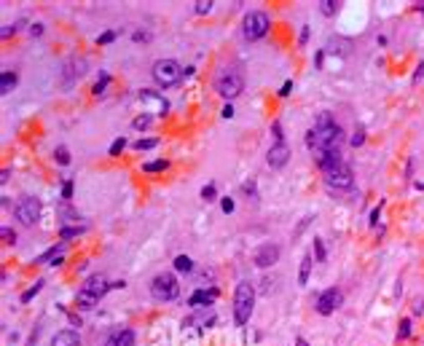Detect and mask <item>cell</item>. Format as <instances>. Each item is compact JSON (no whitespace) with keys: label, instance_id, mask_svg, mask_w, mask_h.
Instances as JSON below:
<instances>
[{"label":"cell","instance_id":"cell-1","mask_svg":"<svg viewBox=\"0 0 424 346\" xmlns=\"http://www.w3.org/2000/svg\"><path fill=\"white\" fill-rule=\"evenodd\" d=\"M108 292H110V282H108V277H105V274H91V277H86L83 284H81V290H78V295H75L78 311L94 309V306L99 303V298H105Z\"/></svg>","mask_w":424,"mask_h":346},{"label":"cell","instance_id":"cell-2","mask_svg":"<svg viewBox=\"0 0 424 346\" xmlns=\"http://www.w3.org/2000/svg\"><path fill=\"white\" fill-rule=\"evenodd\" d=\"M344 142V129L339 124L322 126V129H309L306 132V148L311 153H330V150H341Z\"/></svg>","mask_w":424,"mask_h":346},{"label":"cell","instance_id":"cell-3","mask_svg":"<svg viewBox=\"0 0 424 346\" xmlns=\"http://www.w3.org/2000/svg\"><path fill=\"white\" fill-rule=\"evenodd\" d=\"M255 295H258V290L250 279H242V282L236 284V290H234V322L239 325V328H244V325L250 322V317H253Z\"/></svg>","mask_w":424,"mask_h":346},{"label":"cell","instance_id":"cell-4","mask_svg":"<svg viewBox=\"0 0 424 346\" xmlns=\"http://www.w3.org/2000/svg\"><path fill=\"white\" fill-rule=\"evenodd\" d=\"M150 75H153L158 89H172V86H177L183 81L185 70L180 68V62H175V59H156L153 68H150Z\"/></svg>","mask_w":424,"mask_h":346},{"label":"cell","instance_id":"cell-5","mask_svg":"<svg viewBox=\"0 0 424 346\" xmlns=\"http://www.w3.org/2000/svg\"><path fill=\"white\" fill-rule=\"evenodd\" d=\"M180 295V282H177L175 271H158V274L150 279V298L153 301H175Z\"/></svg>","mask_w":424,"mask_h":346},{"label":"cell","instance_id":"cell-6","mask_svg":"<svg viewBox=\"0 0 424 346\" xmlns=\"http://www.w3.org/2000/svg\"><path fill=\"white\" fill-rule=\"evenodd\" d=\"M269 27H271V16L266 11H250L244 14V22H242V38L244 41H261V38L269 35Z\"/></svg>","mask_w":424,"mask_h":346},{"label":"cell","instance_id":"cell-7","mask_svg":"<svg viewBox=\"0 0 424 346\" xmlns=\"http://www.w3.org/2000/svg\"><path fill=\"white\" fill-rule=\"evenodd\" d=\"M215 91L226 99V102H231V99H236L244 91V75L234 68L223 70L220 75L215 78Z\"/></svg>","mask_w":424,"mask_h":346},{"label":"cell","instance_id":"cell-8","mask_svg":"<svg viewBox=\"0 0 424 346\" xmlns=\"http://www.w3.org/2000/svg\"><path fill=\"white\" fill-rule=\"evenodd\" d=\"M325 188L330 194H336V191H352L354 188V172L352 166L344 161L341 166H336V169L325 172Z\"/></svg>","mask_w":424,"mask_h":346},{"label":"cell","instance_id":"cell-9","mask_svg":"<svg viewBox=\"0 0 424 346\" xmlns=\"http://www.w3.org/2000/svg\"><path fill=\"white\" fill-rule=\"evenodd\" d=\"M14 217L24 228H32V225L41 220V202H38L35 196H22L14 204Z\"/></svg>","mask_w":424,"mask_h":346},{"label":"cell","instance_id":"cell-10","mask_svg":"<svg viewBox=\"0 0 424 346\" xmlns=\"http://www.w3.org/2000/svg\"><path fill=\"white\" fill-rule=\"evenodd\" d=\"M83 72H86V59L83 57L65 59L62 70H59V86H62V89H72V86L81 81Z\"/></svg>","mask_w":424,"mask_h":346},{"label":"cell","instance_id":"cell-11","mask_svg":"<svg viewBox=\"0 0 424 346\" xmlns=\"http://www.w3.org/2000/svg\"><path fill=\"white\" fill-rule=\"evenodd\" d=\"M137 99L142 102V113H150V116H158V118H164L169 113V102L164 99L158 91H153V89H142L140 94H137Z\"/></svg>","mask_w":424,"mask_h":346},{"label":"cell","instance_id":"cell-12","mask_svg":"<svg viewBox=\"0 0 424 346\" xmlns=\"http://www.w3.org/2000/svg\"><path fill=\"white\" fill-rule=\"evenodd\" d=\"M341 303H344V292L339 287H328V290H322L320 295H317L314 309H317V314H320V317H330Z\"/></svg>","mask_w":424,"mask_h":346},{"label":"cell","instance_id":"cell-13","mask_svg":"<svg viewBox=\"0 0 424 346\" xmlns=\"http://www.w3.org/2000/svg\"><path fill=\"white\" fill-rule=\"evenodd\" d=\"M280 255H282V247H280V244L266 242V244H261V247L255 250L253 263L258 266V269H271L274 263H280Z\"/></svg>","mask_w":424,"mask_h":346},{"label":"cell","instance_id":"cell-14","mask_svg":"<svg viewBox=\"0 0 424 346\" xmlns=\"http://www.w3.org/2000/svg\"><path fill=\"white\" fill-rule=\"evenodd\" d=\"M290 161V148L287 142H274L266 153V164L271 166V169H282L284 164Z\"/></svg>","mask_w":424,"mask_h":346},{"label":"cell","instance_id":"cell-15","mask_svg":"<svg viewBox=\"0 0 424 346\" xmlns=\"http://www.w3.org/2000/svg\"><path fill=\"white\" fill-rule=\"evenodd\" d=\"M220 295V290L217 287H210V290H196V292H191L188 295V306L191 309H210L212 303H215V298Z\"/></svg>","mask_w":424,"mask_h":346},{"label":"cell","instance_id":"cell-16","mask_svg":"<svg viewBox=\"0 0 424 346\" xmlns=\"http://www.w3.org/2000/svg\"><path fill=\"white\" fill-rule=\"evenodd\" d=\"M135 341H137V336H135L132 328H118V330L110 333L108 341H105L102 346H135Z\"/></svg>","mask_w":424,"mask_h":346},{"label":"cell","instance_id":"cell-17","mask_svg":"<svg viewBox=\"0 0 424 346\" xmlns=\"http://www.w3.org/2000/svg\"><path fill=\"white\" fill-rule=\"evenodd\" d=\"M51 346H81V336L75 330H59L51 338Z\"/></svg>","mask_w":424,"mask_h":346},{"label":"cell","instance_id":"cell-18","mask_svg":"<svg viewBox=\"0 0 424 346\" xmlns=\"http://www.w3.org/2000/svg\"><path fill=\"white\" fill-rule=\"evenodd\" d=\"M314 266V252H303L301 266H298V284H309V274Z\"/></svg>","mask_w":424,"mask_h":346},{"label":"cell","instance_id":"cell-19","mask_svg":"<svg viewBox=\"0 0 424 346\" xmlns=\"http://www.w3.org/2000/svg\"><path fill=\"white\" fill-rule=\"evenodd\" d=\"M19 83V75L14 70H3V75H0V94H11V91L16 89Z\"/></svg>","mask_w":424,"mask_h":346},{"label":"cell","instance_id":"cell-20","mask_svg":"<svg viewBox=\"0 0 424 346\" xmlns=\"http://www.w3.org/2000/svg\"><path fill=\"white\" fill-rule=\"evenodd\" d=\"M62 252H65V242H59V244H54V247H49V250H46L43 255H38L32 263H51L54 258H59V255H62Z\"/></svg>","mask_w":424,"mask_h":346},{"label":"cell","instance_id":"cell-21","mask_svg":"<svg viewBox=\"0 0 424 346\" xmlns=\"http://www.w3.org/2000/svg\"><path fill=\"white\" fill-rule=\"evenodd\" d=\"M81 234H86V225H62V228H59V239H62V242L75 239V236H81Z\"/></svg>","mask_w":424,"mask_h":346},{"label":"cell","instance_id":"cell-22","mask_svg":"<svg viewBox=\"0 0 424 346\" xmlns=\"http://www.w3.org/2000/svg\"><path fill=\"white\" fill-rule=\"evenodd\" d=\"M172 266H175V271H180V274H191V271H194V261H191L188 255H177L175 261H172Z\"/></svg>","mask_w":424,"mask_h":346},{"label":"cell","instance_id":"cell-23","mask_svg":"<svg viewBox=\"0 0 424 346\" xmlns=\"http://www.w3.org/2000/svg\"><path fill=\"white\" fill-rule=\"evenodd\" d=\"M167 169H169L167 158H156V161H145L142 164V172H148V175H153V172H167Z\"/></svg>","mask_w":424,"mask_h":346},{"label":"cell","instance_id":"cell-24","mask_svg":"<svg viewBox=\"0 0 424 346\" xmlns=\"http://www.w3.org/2000/svg\"><path fill=\"white\" fill-rule=\"evenodd\" d=\"M150 124H153V116H150V113H140V116H135V121H132V129L145 132V129H150Z\"/></svg>","mask_w":424,"mask_h":346},{"label":"cell","instance_id":"cell-25","mask_svg":"<svg viewBox=\"0 0 424 346\" xmlns=\"http://www.w3.org/2000/svg\"><path fill=\"white\" fill-rule=\"evenodd\" d=\"M43 284H46V279H38V282H35V284H32V287H27V290H24V292H22V295H19V301H22V303H30V301H32V298H35V295H38V292H41V290H43Z\"/></svg>","mask_w":424,"mask_h":346},{"label":"cell","instance_id":"cell-26","mask_svg":"<svg viewBox=\"0 0 424 346\" xmlns=\"http://www.w3.org/2000/svg\"><path fill=\"white\" fill-rule=\"evenodd\" d=\"M108 83H110V75L102 70V72H99V78H97V83L91 86V94H94V97H102L105 89H108Z\"/></svg>","mask_w":424,"mask_h":346},{"label":"cell","instance_id":"cell-27","mask_svg":"<svg viewBox=\"0 0 424 346\" xmlns=\"http://www.w3.org/2000/svg\"><path fill=\"white\" fill-rule=\"evenodd\" d=\"M314 261L317 263H325L328 261V247H325V242H322L320 236H314Z\"/></svg>","mask_w":424,"mask_h":346},{"label":"cell","instance_id":"cell-28","mask_svg":"<svg viewBox=\"0 0 424 346\" xmlns=\"http://www.w3.org/2000/svg\"><path fill=\"white\" fill-rule=\"evenodd\" d=\"M411 333H414V322H411L408 317L400 319V328H397V341H408Z\"/></svg>","mask_w":424,"mask_h":346},{"label":"cell","instance_id":"cell-29","mask_svg":"<svg viewBox=\"0 0 424 346\" xmlns=\"http://www.w3.org/2000/svg\"><path fill=\"white\" fill-rule=\"evenodd\" d=\"M54 161H57L59 166H68V164L72 161V158H70V150L65 148V145H57V148H54Z\"/></svg>","mask_w":424,"mask_h":346},{"label":"cell","instance_id":"cell-30","mask_svg":"<svg viewBox=\"0 0 424 346\" xmlns=\"http://www.w3.org/2000/svg\"><path fill=\"white\" fill-rule=\"evenodd\" d=\"M330 124H336V118L330 116L328 110H322V113H317V118H314V124H311V129H322V126H330Z\"/></svg>","mask_w":424,"mask_h":346},{"label":"cell","instance_id":"cell-31","mask_svg":"<svg viewBox=\"0 0 424 346\" xmlns=\"http://www.w3.org/2000/svg\"><path fill=\"white\" fill-rule=\"evenodd\" d=\"M156 145H158V139L156 137H142V139H137V142L135 145H132V148H135V150H153L156 148Z\"/></svg>","mask_w":424,"mask_h":346},{"label":"cell","instance_id":"cell-32","mask_svg":"<svg viewBox=\"0 0 424 346\" xmlns=\"http://www.w3.org/2000/svg\"><path fill=\"white\" fill-rule=\"evenodd\" d=\"M199 196H202V202H217V188H215V183H207V185H204V188H202V194H199Z\"/></svg>","mask_w":424,"mask_h":346},{"label":"cell","instance_id":"cell-33","mask_svg":"<svg viewBox=\"0 0 424 346\" xmlns=\"http://www.w3.org/2000/svg\"><path fill=\"white\" fill-rule=\"evenodd\" d=\"M271 137H274V142H284V129H282V121H280V118H274V121H271Z\"/></svg>","mask_w":424,"mask_h":346},{"label":"cell","instance_id":"cell-34","mask_svg":"<svg viewBox=\"0 0 424 346\" xmlns=\"http://www.w3.org/2000/svg\"><path fill=\"white\" fill-rule=\"evenodd\" d=\"M349 142H352V148H360V145H365V126H357L354 135L349 137Z\"/></svg>","mask_w":424,"mask_h":346},{"label":"cell","instance_id":"cell-35","mask_svg":"<svg viewBox=\"0 0 424 346\" xmlns=\"http://www.w3.org/2000/svg\"><path fill=\"white\" fill-rule=\"evenodd\" d=\"M336 11H339V3H336V0H322L320 3V14L322 16H333Z\"/></svg>","mask_w":424,"mask_h":346},{"label":"cell","instance_id":"cell-36","mask_svg":"<svg viewBox=\"0 0 424 346\" xmlns=\"http://www.w3.org/2000/svg\"><path fill=\"white\" fill-rule=\"evenodd\" d=\"M212 5H215L212 0H196V3H194V14H199V16L210 14V11H212Z\"/></svg>","mask_w":424,"mask_h":346},{"label":"cell","instance_id":"cell-37","mask_svg":"<svg viewBox=\"0 0 424 346\" xmlns=\"http://www.w3.org/2000/svg\"><path fill=\"white\" fill-rule=\"evenodd\" d=\"M0 236H3V244H16V231L11 228V225H3V228H0Z\"/></svg>","mask_w":424,"mask_h":346},{"label":"cell","instance_id":"cell-38","mask_svg":"<svg viewBox=\"0 0 424 346\" xmlns=\"http://www.w3.org/2000/svg\"><path fill=\"white\" fill-rule=\"evenodd\" d=\"M118 38V30H105L102 35H97V46H108Z\"/></svg>","mask_w":424,"mask_h":346},{"label":"cell","instance_id":"cell-39","mask_svg":"<svg viewBox=\"0 0 424 346\" xmlns=\"http://www.w3.org/2000/svg\"><path fill=\"white\" fill-rule=\"evenodd\" d=\"M124 148H127V137H118V139H113V145H110L108 156H121Z\"/></svg>","mask_w":424,"mask_h":346},{"label":"cell","instance_id":"cell-40","mask_svg":"<svg viewBox=\"0 0 424 346\" xmlns=\"http://www.w3.org/2000/svg\"><path fill=\"white\" fill-rule=\"evenodd\" d=\"M72 188H75L72 177H68V180H62V202H70V199H72Z\"/></svg>","mask_w":424,"mask_h":346},{"label":"cell","instance_id":"cell-41","mask_svg":"<svg viewBox=\"0 0 424 346\" xmlns=\"http://www.w3.org/2000/svg\"><path fill=\"white\" fill-rule=\"evenodd\" d=\"M258 290H261L263 295H271V292H274V279H271V277H263L261 279V287H258Z\"/></svg>","mask_w":424,"mask_h":346},{"label":"cell","instance_id":"cell-42","mask_svg":"<svg viewBox=\"0 0 424 346\" xmlns=\"http://www.w3.org/2000/svg\"><path fill=\"white\" fill-rule=\"evenodd\" d=\"M22 24H24V22H16V24H5V27H3V32H0V35H3V41H5V38H11V35H16Z\"/></svg>","mask_w":424,"mask_h":346},{"label":"cell","instance_id":"cell-43","mask_svg":"<svg viewBox=\"0 0 424 346\" xmlns=\"http://www.w3.org/2000/svg\"><path fill=\"white\" fill-rule=\"evenodd\" d=\"M411 311H414V317H422V314H424V298L416 295L414 303H411Z\"/></svg>","mask_w":424,"mask_h":346},{"label":"cell","instance_id":"cell-44","mask_svg":"<svg viewBox=\"0 0 424 346\" xmlns=\"http://www.w3.org/2000/svg\"><path fill=\"white\" fill-rule=\"evenodd\" d=\"M68 322H70V328H83V319L78 311H68Z\"/></svg>","mask_w":424,"mask_h":346},{"label":"cell","instance_id":"cell-45","mask_svg":"<svg viewBox=\"0 0 424 346\" xmlns=\"http://www.w3.org/2000/svg\"><path fill=\"white\" fill-rule=\"evenodd\" d=\"M381 207H384V204H379V207L370 209V215H368V225H370V228H373V225L379 223V217H381Z\"/></svg>","mask_w":424,"mask_h":346},{"label":"cell","instance_id":"cell-46","mask_svg":"<svg viewBox=\"0 0 424 346\" xmlns=\"http://www.w3.org/2000/svg\"><path fill=\"white\" fill-rule=\"evenodd\" d=\"M234 207H236V204H234V199H231V196H223V199H220V209L226 212V215H231V212H234Z\"/></svg>","mask_w":424,"mask_h":346},{"label":"cell","instance_id":"cell-47","mask_svg":"<svg viewBox=\"0 0 424 346\" xmlns=\"http://www.w3.org/2000/svg\"><path fill=\"white\" fill-rule=\"evenodd\" d=\"M242 191H244V194H247L250 199H253V202H258V191H255V183H253V180L244 183V185H242Z\"/></svg>","mask_w":424,"mask_h":346},{"label":"cell","instance_id":"cell-48","mask_svg":"<svg viewBox=\"0 0 424 346\" xmlns=\"http://www.w3.org/2000/svg\"><path fill=\"white\" fill-rule=\"evenodd\" d=\"M132 41H135V43H145V41H150V32H145V30H135V32H132Z\"/></svg>","mask_w":424,"mask_h":346},{"label":"cell","instance_id":"cell-49","mask_svg":"<svg viewBox=\"0 0 424 346\" xmlns=\"http://www.w3.org/2000/svg\"><path fill=\"white\" fill-rule=\"evenodd\" d=\"M290 91H293V81H284V83L280 86V91H277V94L284 99V97H290Z\"/></svg>","mask_w":424,"mask_h":346},{"label":"cell","instance_id":"cell-50","mask_svg":"<svg viewBox=\"0 0 424 346\" xmlns=\"http://www.w3.org/2000/svg\"><path fill=\"white\" fill-rule=\"evenodd\" d=\"M309 43V24L301 27V35H298V46H306Z\"/></svg>","mask_w":424,"mask_h":346},{"label":"cell","instance_id":"cell-51","mask_svg":"<svg viewBox=\"0 0 424 346\" xmlns=\"http://www.w3.org/2000/svg\"><path fill=\"white\" fill-rule=\"evenodd\" d=\"M422 78H424V62H419V65H416V72H414V78H411V81H414V83H419Z\"/></svg>","mask_w":424,"mask_h":346},{"label":"cell","instance_id":"cell-52","mask_svg":"<svg viewBox=\"0 0 424 346\" xmlns=\"http://www.w3.org/2000/svg\"><path fill=\"white\" fill-rule=\"evenodd\" d=\"M309 223H311V217H303V220H301V223H298V228L293 231V239H298V236H301V231H303V228H306V225H309Z\"/></svg>","mask_w":424,"mask_h":346},{"label":"cell","instance_id":"cell-53","mask_svg":"<svg viewBox=\"0 0 424 346\" xmlns=\"http://www.w3.org/2000/svg\"><path fill=\"white\" fill-rule=\"evenodd\" d=\"M220 116L223 118H234V105L226 102V105H223V110H220Z\"/></svg>","mask_w":424,"mask_h":346},{"label":"cell","instance_id":"cell-54","mask_svg":"<svg viewBox=\"0 0 424 346\" xmlns=\"http://www.w3.org/2000/svg\"><path fill=\"white\" fill-rule=\"evenodd\" d=\"M38 336H41V328H32V333H30V338H27V344H24V346H35Z\"/></svg>","mask_w":424,"mask_h":346},{"label":"cell","instance_id":"cell-55","mask_svg":"<svg viewBox=\"0 0 424 346\" xmlns=\"http://www.w3.org/2000/svg\"><path fill=\"white\" fill-rule=\"evenodd\" d=\"M30 35L32 38H41L43 35V24H32V27H30Z\"/></svg>","mask_w":424,"mask_h":346},{"label":"cell","instance_id":"cell-56","mask_svg":"<svg viewBox=\"0 0 424 346\" xmlns=\"http://www.w3.org/2000/svg\"><path fill=\"white\" fill-rule=\"evenodd\" d=\"M414 158H408V164H406V180H411V177H414Z\"/></svg>","mask_w":424,"mask_h":346},{"label":"cell","instance_id":"cell-57","mask_svg":"<svg viewBox=\"0 0 424 346\" xmlns=\"http://www.w3.org/2000/svg\"><path fill=\"white\" fill-rule=\"evenodd\" d=\"M127 287V282L124 279H116V282H110V290H124Z\"/></svg>","mask_w":424,"mask_h":346},{"label":"cell","instance_id":"cell-58","mask_svg":"<svg viewBox=\"0 0 424 346\" xmlns=\"http://www.w3.org/2000/svg\"><path fill=\"white\" fill-rule=\"evenodd\" d=\"M8 180H11V169L5 166V169H3V175H0V183H8Z\"/></svg>","mask_w":424,"mask_h":346},{"label":"cell","instance_id":"cell-59","mask_svg":"<svg viewBox=\"0 0 424 346\" xmlns=\"http://www.w3.org/2000/svg\"><path fill=\"white\" fill-rule=\"evenodd\" d=\"M295 346H309V341L303 336H295Z\"/></svg>","mask_w":424,"mask_h":346}]
</instances>
